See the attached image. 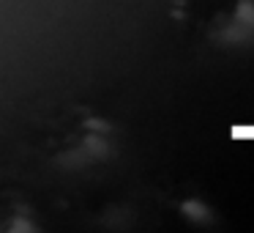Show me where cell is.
Returning a JSON list of instances; mask_svg holds the SVG:
<instances>
[{"mask_svg":"<svg viewBox=\"0 0 254 233\" xmlns=\"http://www.w3.org/2000/svg\"><path fill=\"white\" fill-rule=\"evenodd\" d=\"M191 17L202 39L221 47L254 36V0H194Z\"/></svg>","mask_w":254,"mask_h":233,"instance_id":"6da1fadb","label":"cell"},{"mask_svg":"<svg viewBox=\"0 0 254 233\" xmlns=\"http://www.w3.org/2000/svg\"><path fill=\"white\" fill-rule=\"evenodd\" d=\"M107 148V126L96 118L85 121H66L58 132V143L52 145V156L66 165L96 159Z\"/></svg>","mask_w":254,"mask_h":233,"instance_id":"7a4b0ae2","label":"cell"}]
</instances>
